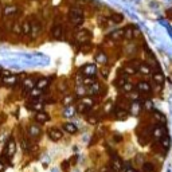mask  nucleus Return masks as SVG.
I'll use <instances>...</instances> for the list:
<instances>
[{"mask_svg":"<svg viewBox=\"0 0 172 172\" xmlns=\"http://www.w3.org/2000/svg\"><path fill=\"white\" fill-rule=\"evenodd\" d=\"M96 61L98 63H101V65H105V63H108V55L105 53L99 51V53H97V55H96Z\"/></svg>","mask_w":172,"mask_h":172,"instance_id":"nucleus-24","label":"nucleus"},{"mask_svg":"<svg viewBox=\"0 0 172 172\" xmlns=\"http://www.w3.org/2000/svg\"><path fill=\"white\" fill-rule=\"evenodd\" d=\"M69 18H70V22L74 26H81L83 23V12L79 8H71Z\"/></svg>","mask_w":172,"mask_h":172,"instance_id":"nucleus-1","label":"nucleus"},{"mask_svg":"<svg viewBox=\"0 0 172 172\" xmlns=\"http://www.w3.org/2000/svg\"><path fill=\"white\" fill-rule=\"evenodd\" d=\"M16 151V144L13 141V139H10L6 144V149H4L3 152V159H8V157H11L13 153Z\"/></svg>","mask_w":172,"mask_h":172,"instance_id":"nucleus-2","label":"nucleus"},{"mask_svg":"<svg viewBox=\"0 0 172 172\" xmlns=\"http://www.w3.org/2000/svg\"><path fill=\"white\" fill-rule=\"evenodd\" d=\"M90 38H92V34H90L88 30H79L78 33L75 34V40H77L78 43H86V42H89Z\"/></svg>","mask_w":172,"mask_h":172,"instance_id":"nucleus-4","label":"nucleus"},{"mask_svg":"<svg viewBox=\"0 0 172 172\" xmlns=\"http://www.w3.org/2000/svg\"><path fill=\"white\" fill-rule=\"evenodd\" d=\"M153 119H155L157 123H160V124H164V123H167V119H165V116L161 112H159V110H153Z\"/></svg>","mask_w":172,"mask_h":172,"instance_id":"nucleus-19","label":"nucleus"},{"mask_svg":"<svg viewBox=\"0 0 172 172\" xmlns=\"http://www.w3.org/2000/svg\"><path fill=\"white\" fill-rule=\"evenodd\" d=\"M94 82H96V81H94V78H93V77H85V78H83V85L85 86H90V85H92V83H94Z\"/></svg>","mask_w":172,"mask_h":172,"instance_id":"nucleus-38","label":"nucleus"},{"mask_svg":"<svg viewBox=\"0 0 172 172\" xmlns=\"http://www.w3.org/2000/svg\"><path fill=\"white\" fill-rule=\"evenodd\" d=\"M110 19L114 22V23H121V22L124 20V16L121 15V13H113V15L110 16Z\"/></svg>","mask_w":172,"mask_h":172,"instance_id":"nucleus-34","label":"nucleus"},{"mask_svg":"<svg viewBox=\"0 0 172 172\" xmlns=\"http://www.w3.org/2000/svg\"><path fill=\"white\" fill-rule=\"evenodd\" d=\"M50 83V81L48 78H40L39 81H37V83H35V88H38L40 90H43V89H46L47 86Z\"/></svg>","mask_w":172,"mask_h":172,"instance_id":"nucleus-22","label":"nucleus"},{"mask_svg":"<svg viewBox=\"0 0 172 172\" xmlns=\"http://www.w3.org/2000/svg\"><path fill=\"white\" fill-rule=\"evenodd\" d=\"M40 31H42V24H40V22L34 19L31 22V31H30V35L33 38H37L38 35L40 34Z\"/></svg>","mask_w":172,"mask_h":172,"instance_id":"nucleus-6","label":"nucleus"},{"mask_svg":"<svg viewBox=\"0 0 172 172\" xmlns=\"http://www.w3.org/2000/svg\"><path fill=\"white\" fill-rule=\"evenodd\" d=\"M140 73H141L143 75H149L152 73V69H151V66L147 65V63H141V65L139 66V69H137Z\"/></svg>","mask_w":172,"mask_h":172,"instance_id":"nucleus-18","label":"nucleus"},{"mask_svg":"<svg viewBox=\"0 0 172 172\" xmlns=\"http://www.w3.org/2000/svg\"><path fill=\"white\" fill-rule=\"evenodd\" d=\"M97 71H98V69H97V66L96 65H85V66H82L81 67V73H82L85 77H94L97 74Z\"/></svg>","mask_w":172,"mask_h":172,"instance_id":"nucleus-3","label":"nucleus"},{"mask_svg":"<svg viewBox=\"0 0 172 172\" xmlns=\"http://www.w3.org/2000/svg\"><path fill=\"white\" fill-rule=\"evenodd\" d=\"M114 139L117 140V141H120V140H121V139H123V137H121V136H116V137H114Z\"/></svg>","mask_w":172,"mask_h":172,"instance_id":"nucleus-49","label":"nucleus"},{"mask_svg":"<svg viewBox=\"0 0 172 172\" xmlns=\"http://www.w3.org/2000/svg\"><path fill=\"white\" fill-rule=\"evenodd\" d=\"M35 86V83L33 82V79H24L23 81V89L24 90H31Z\"/></svg>","mask_w":172,"mask_h":172,"instance_id":"nucleus-33","label":"nucleus"},{"mask_svg":"<svg viewBox=\"0 0 172 172\" xmlns=\"http://www.w3.org/2000/svg\"><path fill=\"white\" fill-rule=\"evenodd\" d=\"M30 31H31V22L30 20H24L22 23V34L23 35H30Z\"/></svg>","mask_w":172,"mask_h":172,"instance_id":"nucleus-23","label":"nucleus"},{"mask_svg":"<svg viewBox=\"0 0 172 172\" xmlns=\"http://www.w3.org/2000/svg\"><path fill=\"white\" fill-rule=\"evenodd\" d=\"M124 73H125V74H130V75H132V74L136 73V69H134L133 66H126L125 69H124Z\"/></svg>","mask_w":172,"mask_h":172,"instance_id":"nucleus-43","label":"nucleus"},{"mask_svg":"<svg viewBox=\"0 0 172 172\" xmlns=\"http://www.w3.org/2000/svg\"><path fill=\"white\" fill-rule=\"evenodd\" d=\"M48 137L51 139L53 141H58V140L62 139V132L57 128H51V129H48Z\"/></svg>","mask_w":172,"mask_h":172,"instance_id":"nucleus-13","label":"nucleus"},{"mask_svg":"<svg viewBox=\"0 0 172 172\" xmlns=\"http://www.w3.org/2000/svg\"><path fill=\"white\" fill-rule=\"evenodd\" d=\"M27 108L34 112H40V110H43V108H44V102L39 101V99H34V101H31V104L27 105Z\"/></svg>","mask_w":172,"mask_h":172,"instance_id":"nucleus-9","label":"nucleus"},{"mask_svg":"<svg viewBox=\"0 0 172 172\" xmlns=\"http://www.w3.org/2000/svg\"><path fill=\"white\" fill-rule=\"evenodd\" d=\"M143 169H144V172H153L155 171V165H153L152 163H144Z\"/></svg>","mask_w":172,"mask_h":172,"instance_id":"nucleus-35","label":"nucleus"},{"mask_svg":"<svg viewBox=\"0 0 172 172\" xmlns=\"http://www.w3.org/2000/svg\"><path fill=\"white\" fill-rule=\"evenodd\" d=\"M2 82H3V85H6V86H15L18 83V77L10 74V75H7V77H3Z\"/></svg>","mask_w":172,"mask_h":172,"instance_id":"nucleus-12","label":"nucleus"},{"mask_svg":"<svg viewBox=\"0 0 172 172\" xmlns=\"http://www.w3.org/2000/svg\"><path fill=\"white\" fill-rule=\"evenodd\" d=\"M101 74L104 78H108V75H109V70L108 69H101Z\"/></svg>","mask_w":172,"mask_h":172,"instance_id":"nucleus-46","label":"nucleus"},{"mask_svg":"<svg viewBox=\"0 0 172 172\" xmlns=\"http://www.w3.org/2000/svg\"><path fill=\"white\" fill-rule=\"evenodd\" d=\"M88 93L90 94V96H96V94H98L99 93V89H101V86H99V83L98 82H94V83H92L90 86H88Z\"/></svg>","mask_w":172,"mask_h":172,"instance_id":"nucleus-17","label":"nucleus"},{"mask_svg":"<svg viewBox=\"0 0 172 172\" xmlns=\"http://www.w3.org/2000/svg\"><path fill=\"white\" fill-rule=\"evenodd\" d=\"M12 31L15 33L16 35H20L22 34V24H19V23H15L12 26Z\"/></svg>","mask_w":172,"mask_h":172,"instance_id":"nucleus-37","label":"nucleus"},{"mask_svg":"<svg viewBox=\"0 0 172 172\" xmlns=\"http://www.w3.org/2000/svg\"><path fill=\"white\" fill-rule=\"evenodd\" d=\"M141 109H143V105H141V104H140L139 101H132V102H130L129 112L132 113L133 116H137V114H140V112H141Z\"/></svg>","mask_w":172,"mask_h":172,"instance_id":"nucleus-10","label":"nucleus"},{"mask_svg":"<svg viewBox=\"0 0 172 172\" xmlns=\"http://www.w3.org/2000/svg\"><path fill=\"white\" fill-rule=\"evenodd\" d=\"M53 37H54V38H61V37H62V26H59V24L54 26V28H53Z\"/></svg>","mask_w":172,"mask_h":172,"instance_id":"nucleus-27","label":"nucleus"},{"mask_svg":"<svg viewBox=\"0 0 172 172\" xmlns=\"http://www.w3.org/2000/svg\"><path fill=\"white\" fill-rule=\"evenodd\" d=\"M136 88L140 93H151V85H149L147 81H140V82L136 85Z\"/></svg>","mask_w":172,"mask_h":172,"instance_id":"nucleus-14","label":"nucleus"},{"mask_svg":"<svg viewBox=\"0 0 172 172\" xmlns=\"http://www.w3.org/2000/svg\"><path fill=\"white\" fill-rule=\"evenodd\" d=\"M152 136H153V139L155 140H161V137L165 134V126L163 125V124H159V125H156L155 128L152 129V133H151Z\"/></svg>","mask_w":172,"mask_h":172,"instance_id":"nucleus-5","label":"nucleus"},{"mask_svg":"<svg viewBox=\"0 0 172 172\" xmlns=\"http://www.w3.org/2000/svg\"><path fill=\"white\" fill-rule=\"evenodd\" d=\"M74 113H77V109L74 105H67L65 108V110H63V116L66 117V119H70V117L74 116Z\"/></svg>","mask_w":172,"mask_h":172,"instance_id":"nucleus-15","label":"nucleus"},{"mask_svg":"<svg viewBox=\"0 0 172 172\" xmlns=\"http://www.w3.org/2000/svg\"><path fill=\"white\" fill-rule=\"evenodd\" d=\"M51 172H59V171H58V169H53Z\"/></svg>","mask_w":172,"mask_h":172,"instance_id":"nucleus-51","label":"nucleus"},{"mask_svg":"<svg viewBox=\"0 0 172 172\" xmlns=\"http://www.w3.org/2000/svg\"><path fill=\"white\" fill-rule=\"evenodd\" d=\"M121 89H123L124 92H126V93H130V92H132V90H133V85L130 83V82H128V81H126V82H125L123 86H121Z\"/></svg>","mask_w":172,"mask_h":172,"instance_id":"nucleus-36","label":"nucleus"},{"mask_svg":"<svg viewBox=\"0 0 172 172\" xmlns=\"http://www.w3.org/2000/svg\"><path fill=\"white\" fill-rule=\"evenodd\" d=\"M28 134H30V137H33V139H38L39 136L42 134V129H40V126L37 124H31L28 128Z\"/></svg>","mask_w":172,"mask_h":172,"instance_id":"nucleus-7","label":"nucleus"},{"mask_svg":"<svg viewBox=\"0 0 172 172\" xmlns=\"http://www.w3.org/2000/svg\"><path fill=\"white\" fill-rule=\"evenodd\" d=\"M153 79H155V82H157V83H163L164 82V75H163L160 71H156L155 74H153Z\"/></svg>","mask_w":172,"mask_h":172,"instance_id":"nucleus-31","label":"nucleus"},{"mask_svg":"<svg viewBox=\"0 0 172 172\" xmlns=\"http://www.w3.org/2000/svg\"><path fill=\"white\" fill-rule=\"evenodd\" d=\"M75 161H77V156H74L73 159H71V163H75Z\"/></svg>","mask_w":172,"mask_h":172,"instance_id":"nucleus-50","label":"nucleus"},{"mask_svg":"<svg viewBox=\"0 0 172 172\" xmlns=\"http://www.w3.org/2000/svg\"><path fill=\"white\" fill-rule=\"evenodd\" d=\"M40 94H42V90L38 88H33L31 90H28V96L31 98H38V97H40Z\"/></svg>","mask_w":172,"mask_h":172,"instance_id":"nucleus-25","label":"nucleus"},{"mask_svg":"<svg viewBox=\"0 0 172 172\" xmlns=\"http://www.w3.org/2000/svg\"><path fill=\"white\" fill-rule=\"evenodd\" d=\"M125 172H137V171H136L134 168H132V167H126V168H125Z\"/></svg>","mask_w":172,"mask_h":172,"instance_id":"nucleus-48","label":"nucleus"},{"mask_svg":"<svg viewBox=\"0 0 172 172\" xmlns=\"http://www.w3.org/2000/svg\"><path fill=\"white\" fill-rule=\"evenodd\" d=\"M4 169H6V164L3 160H0V172H4Z\"/></svg>","mask_w":172,"mask_h":172,"instance_id":"nucleus-47","label":"nucleus"},{"mask_svg":"<svg viewBox=\"0 0 172 172\" xmlns=\"http://www.w3.org/2000/svg\"><path fill=\"white\" fill-rule=\"evenodd\" d=\"M143 108L145 110H152L153 109V104H152V101H144V104H143Z\"/></svg>","mask_w":172,"mask_h":172,"instance_id":"nucleus-41","label":"nucleus"},{"mask_svg":"<svg viewBox=\"0 0 172 172\" xmlns=\"http://www.w3.org/2000/svg\"><path fill=\"white\" fill-rule=\"evenodd\" d=\"M123 161H121L120 159H117V157H113V160H112V168L114 169V171H123Z\"/></svg>","mask_w":172,"mask_h":172,"instance_id":"nucleus-20","label":"nucleus"},{"mask_svg":"<svg viewBox=\"0 0 172 172\" xmlns=\"http://www.w3.org/2000/svg\"><path fill=\"white\" fill-rule=\"evenodd\" d=\"M160 143H161L163 149H164V151H168V149H169V144H171V139H169V136H168V134H164V136L161 137Z\"/></svg>","mask_w":172,"mask_h":172,"instance_id":"nucleus-21","label":"nucleus"},{"mask_svg":"<svg viewBox=\"0 0 172 172\" xmlns=\"http://www.w3.org/2000/svg\"><path fill=\"white\" fill-rule=\"evenodd\" d=\"M81 102H83L85 105L90 109V108L94 105V98L93 97H82V98H81Z\"/></svg>","mask_w":172,"mask_h":172,"instance_id":"nucleus-26","label":"nucleus"},{"mask_svg":"<svg viewBox=\"0 0 172 172\" xmlns=\"http://www.w3.org/2000/svg\"><path fill=\"white\" fill-rule=\"evenodd\" d=\"M20 145H22V148H23L24 151H27V149H28L30 143L27 141V139H24V137H20Z\"/></svg>","mask_w":172,"mask_h":172,"instance_id":"nucleus-42","label":"nucleus"},{"mask_svg":"<svg viewBox=\"0 0 172 172\" xmlns=\"http://www.w3.org/2000/svg\"><path fill=\"white\" fill-rule=\"evenodd\" d=\"M69 165H70V161H69V160H66V161H63V163H62V168L65 169V171H67V169L70 168Z\"/></svg>","mask_w":172,"mask_h":172,"instance_id":"nucleus-45","label":"nucleus"},{"mask_svg":"<svg viewBox=\"0 0 172 172\" xmlns=\"http://www.w3.org/2000/svg\"><path fill=\"white\" fill-rule=\"evenodd\" d=\"M34 119H35V121H37V123H39V124H44V123H47V121H50V116L47 114L46 112L40 110V112H37V113H35Z\"/></svg>","mask_w":172,"mask_h":172,"instance_id":"nucleus-8","label":"nucleus"},{"mask_svg":"<svg viewBox=\"0 0 172 172\" xmlns=\"http://www.w3.org/2000/svg\"><path fill=\"white\" fill-rule=\"evenodd\" d=\"M16 12H18V7L15 4H7V6H4V10H3L4 16H13Z\"/></svg>","mask_w":172,"mask_h":172,"instance_id":"nucleus-11","label":"nucleus"},{"mask_svg":"<svg viewBox=\"0 0 172 172\" xmlns=\"http://www.w3.org/2000/svg\"><path fill=\"white\" fill-rule=\"evenodd\" d=\"M110 38L112 39H120V38H124V30H116L110 34Z\"/></svg>","mask_w":172,"mask_h":172,"instance_id":"nucleus-30","label":"nucleus"},{"mask_svg":"<svg viewBox=\"0 0 172 172\" xmlns=\"http://www.w3.org/2000/svg\"><path fill=\"white\" fill-rule=\"evenodd\" d=\"M75 109H77V113H85V112H88L89 110V108L85 105L83 102H78L77 104V106H75Z\"/></svg>","mask_w":172,"mask_h":172,"instance_id":"nucleus-29","label":"nucleus"},{"mask_svg":"<svg viewBox=\"0 0 172 172\" xmlns=\"http://www.w3.org/2000/svg\"><path fill=\"white\" fill-rule=\"evenodd\" d=\"M124 38L125 39H132L133 38V27H130V26H128L124 30Z\"/></svg>","mask_w":172,"mask_h":172,"instance_id":"nucleus-28","label":"nucleus"},{"mask_svg":"<svg viewBox=\"0 0 172 172\" xmlns=\"http://www.w3.org/2000/svg\"><path fill=\"white\" fill-rule=\"evenodd\" d=\"M86 120H88V123L89 124H92V125H96L97 124V117H93V116H90V114H88V117H86Z\"/></svg>","mask_w":172,"mask_h":172,"instance_id":"nucleus-44","label":"nucleus"},{"mask_svg":"<svg viewBox=\"0 0 172 172\" xmlns=\"http://www.w3.org/2000/svg\"><path fill=\"white\" fill-rule=\"evenodd\" d=\"M63 129H65V132L70 133V134H74L77 130H78V128H77V125L74 123H66L63 124Z\"/></svg>","mask_w":172,"mask_h":172,"instance_id":"nucleus-16","label":"nucleus"},{"mask_svg":"<svg viewBox=\"0 0 172 172\" xmlns=\"http://www.w3.org/2000/svg\"><path fill=\"white\" fill-rule=\"evenodd\" d=\"M85 90H86V86L85 85L83 86H78V89H77V96H78V97L85 96V94L88 93V92H85Z\"/></svg>","mask_w":172,"mask_h":172,"instance_id":"nucleus-39","label":"nucleus"},{"mask_svg":"<svg viewBox=\"0 0 172 172\" xmlns=\"http://www.w3.org/2000/svg\"><path fill=\"white\" fill-rule=\"evenodd\" d=\"M74 96H66L65 98H63V104H65V105L67 106V105H71V102L74 101Z\"/></svg>","mask_w":172,"mask_h":172,"instance_id":"nucleus-40","label":"nucleus"},{"mask_svg":"<svg viewBox=\"0 0 172 172\" xmlns=\"http://www.w3.org/2000/svg\"><path fill=\"white\" fill-rule=\"evenodd\" d=\"M116 117H117L119 120H125L126 117H128V112L123 110V109H119V110L116 112Z\"/></svg>","mask_w":172,"mask_h":172,"instance_id":"nucleus-32","label":"nucleus"}]
</instances>
